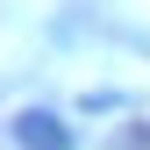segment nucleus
Masks as SVG:
<instances>
[{
    "instance_id": "nucleus-1",
    "label": "nucleus",
    "mask_w": 150,
    "mask_h": 150,
    "mask_svg": "<svg viewBox=\"0 0 150 150\" xmlns=\"http://www.w3.org/2000/svg\"><path fill=\"white\" fill-rule=\"evenodd\" d=\"M14 143L22 150H71V129L50 115V107H22V115H14Z\"/></svg>"
}]
</instances>
